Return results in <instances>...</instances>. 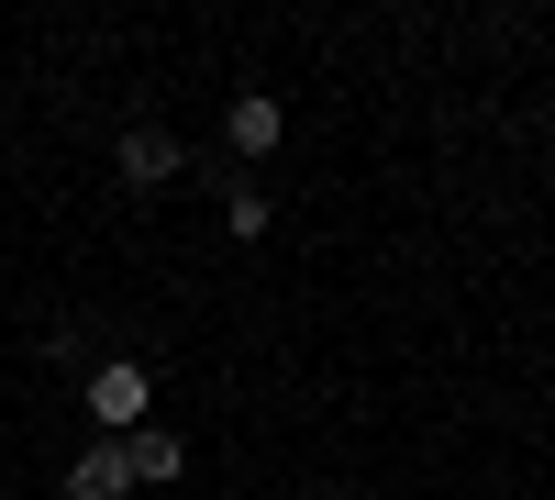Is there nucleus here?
<instances>
[{"label": "nucleus", "instance_id": "f257e3e1", "mask_svg": "<svg viewBox=\"0 0 555 500\" xmlns=\"http://www.w3.org/2000/svg\"><path fill=\"white\" fill-rule=\"evenodd\" d=\"M145 400H156V368H145V356H112V368H89V412H101L112 434L145 423Z\"/></svg>", "mask_w": 555, "mask_h": 500}, {"label": "nucleus", "instance_id": "20e7f679", "mask_svg": "<svg viewBox=\"0 0 555 500\" xmlns=\"http://www.w3.org/2000/svg\"><path fill=\"white\" fill-rule=\"evenodd\" d=\"M122 467H133V478H178V467H190V445L156 434V423H133V434H122Z\"/></svg>", "mask_w": 555, "mask_h": 500}, {"label": "nucleus", "instance_id": "423d86ee", "mask_svg": "<svg viewBox=\"0 0 555 500\" xmlns=\"http://www.w3.org/2000/svg\"><path fill=\"white\" fill-rule=\"evenodd\" d=\"M222 222H234V234H267V190H245V178H234V190H222Z\"/></svg>", "mask_w": 555, "mask_h": 500}, {"label": "nucleus", "instance_id": "7ed1b4c3", "mask_svg": "<svg viewBox=\"0 0 555 500\" xmlns=\"http://www.w3.org/2000/svg\"><path fill=\"white\" fill-rule=\"evenodd\" d=\"M133 489V467H122V445H89V457L67 467V500H122Z\"/></svg>", "mask_w": 555, "mask_h": 500}, {"label": "nucleus", "instance_id": "f03ea898", "mask_svg": "<svg viewBox=\"0 0 555 500\" xmlns=\"http://www.w3.org/2000/svg\"><path fill=\"white\" fill-rule=\"evenodd\" d=\"M122 178H133V190H167V178H178V133L167 123H133L122 133Z\"/></svg>", "mask_w": 555, "mask_h": 500}, {"label": "nucleus", "instance_id": "39448f33", "mask_svg": "<svg viewBox=\"0 0 555 500\" xmlns=\"http://www.w3.org/2000/svg\"><path fill=\"white\" fill-rule=\"evenodd\" d=\"M222 133H234V156H267V145H278V101H267V89H245V101L222 112Z\"/></svg>", "mask_w": 555, "mask_h": 500}]
</instances>
